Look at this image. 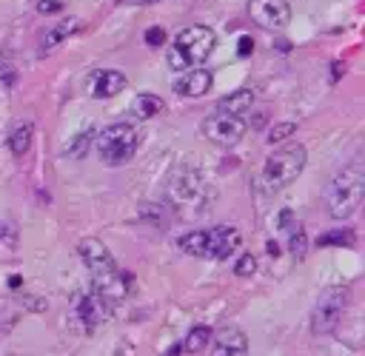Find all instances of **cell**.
<instances>
[{"mask_svg":"<svg viewBox=\"0 0 365 356\" xmlns=\"http://www.w3.org/2000/svg\"><path fill=\"white\" fill-rule=\"evenodd\" d=\"M77 251H80V259L86 262V268H88V273H91L94 296H97V299L103 302V308L111 313V310L123 302V296H125V282H128V276H125L123 271H117V265H114L108 248H106L100 239L88 236V239H83V242L77 245Z\"/></svg>","mask_w":365,"mask_h":356,"instance_id":"1","label":"cell"},{"mask_svg":"<svg viewBox=\"0 0 365 356\" xmlns=\"http://www.w3.org/2000/svg\"><path fill=\"white\" fill-rule=\"evenodd\" d=\"M165 199L180 214H188V216L200 214L208 202V185H205L200 168L191 162L174 165V171L165 179Z\"/></svg>","mask_w":365,"mask_h":356,"instance_id":"2","label":"cell"},{"mask_svg":"<svg viewBox=\"0 0 365 356\" xmlns=\"http://www.w3.org/2000/svg\"><path fill=\"white\" fill-rule=\"evenodd\" d=\"M362 197H365V171L359 162H351L331 179V185L325 191L328 214L334 219H351L359 211Z\"/></svg>","mask_w":365,"mask_h":356,"instance_id":"3","label":"cell"},{"mask_svg":"<svg viewBox=\"0 0 365 356\" xmlns=\"http://www.w3.org/2000/svg\"><path fill=\"white\" fill-rule=\"evenodd\" d=\"M242 236L234 225H214V228H200V231H188L177 239V248L200 256V259H228L237 248H240Z\"/></svg>","mask_w":365,"mask_h":356,"instance_id":"4","label":"cell"},{"mask_svg":"<svg viewBox=\"0 0 365 356\" xmlns=\"http://www.w3.org/2000/svg\"><path fill=\"white\" fill-rule=\"evenodd\" d=\"M214 46H217L214 28H208V26H188L168 46V66L174 71L194 68V66L205 63V57L214 51Z\"/></svg>","mask_w":365,"mask_h":356,"instance_id":"5","label":"cell"},{"mask_svg":"<svg viewBox=\"0 0 365 356\" xmlns=\"http://www.w3.org/2000/svg\"><path fill=\"white\" fill-rule=\"evenodd\" d=\"M94 148L103 165H125L140 148V131L131 122L106 125L100 134H94Z\"/></svg>","mask_w":365,"mask_h":356,"instance_id":"6","label":"cell"},{"mask_svg":"<svg viewBox=\"0 0 365 356\" xmlns=\"http://www.w3.org/2000/svg\"><path fill=\"white\" fill-rule=\"evenodd\" d=\"M305 159H308V154H305V145H299V142H291V145L277 148V151L265 159V168H262L265 185H268L271 191L291 185V182L302 174Z\"/></svg>","mask_w":365,"mask_h":356,"instance_id":"7","label":"cell"},{"mask_svg":"<svg viewBox=\"0 0 365 356\" xmlns=\"http://www.w3.org/2000/svg\"><path fill=\"white\" fill-rule=\"evenodd\" d=\"M348 308V288L342 285H331L319 293L314 310H311V333L314 336H328L336 330V325L342 322Z\"/></svg>","mask_w":365,"mask_h":356,"instance_id":"8","label":"cell"},{"mask_svg":"<svg viewBox=\"0 0 365 356\" xmlns=\"http://www.w3.org/2000/svg\"><path fill=\"white\" fill-rule=\"evenodd\" d=\"M200 128H202V134H205V140H208V142H214V145H220V148H234V145L245 137L248 122H245L242 117H234V114H222V111H217V114L205 117Z\"/></svg>","mask_w":365,"mask_h":356,"instance_id":"9","label":"cell"},{"mask_svg":"<svg viewBox=\"0 0 365 356\" xmlns=\"http://www.w3.org/2000/svg\"><path fill=\"white\" fill-rule=\"evenodd\" d=\"M248 14L262 28H279L291 20L288 0H248Z\"/></svg>","mask_w":365,"mask_h":356,"instance_id":"10","label":"cell"},{"mask_svg":"<svg viewBox=\"0 0 365 356\" xmlns=\"http://www.w3.org/2000/svg\"><path fill=\"white\" fill-rule=\"evenodd\" d=\"M211 356H248V336L240 328H222L211 336Z\"/></svg>","mask_w":365,"mask_h":356,"instance_id":"11","label":"cell"},{"mask_svg":"<svg viewBox=\"0 0 365 356\" xmlns=\"http://www.w3.org/2000/svg\"><path fill=\"white\" fill-rule=\"evenodd\" d=\"M125 74L123 71H114V68H103V71H94L91 83H88V91L91 97L97 100H108V97H117L123 88H125Z\"/></svg>","mask_w":365,"mask_h":356,"instance_id":"12","label":"cell"},{"mask_svg":"<svg viewBox=\"0 0 365 356\" xmlns=\"http://www.w3.org/2000/svg\"><path fill=\"white\" fill-rule=\"evenodd\" d=\"M214 77L208 68H188L177 83H174V91L180 97H202L208 88H211Z\"/></svg>","mask_w":365,"mask_h":356,"instance_id":"13","label":"cell"},{"mask_svg":"<svg viewBox=\"0 0 365 356\" xmlns=\"http://www.w3.org/2000/svg\"><path fill=\"white\" fill-rule=\"evenodd\" d=\"M74 308H77V319L83 322L86 330H94V328L100 325V319L108 313V310L103 308V302H100L94 293H77Z\"/></svg>","mask_w":365,"mask_h":356,"instance_id":"14","label":"cell"},{"mask_svg":"<svg viewBox=\"0 0 365 356\" xmlns=\"http://www.w3.org/2000/svg\"><path fill=\"white\" fill-rule=\"evenodd\" d=\"M80 20H63V23H54V26H48L46 31H43V37H40V54H48V51H54L68 34H74V31H80Z\"/></svg>","mask_w":365,"mask_h":356,"instance_id":"15","label":"cell"},{"mask_svg":"<svg viewBox=\"0 0 365 356\" xmlns=\"http://www.w3.org/2000/svg\"><path fill=\"white\" fill-rule=\"evenodd\" d=\"M254 100H257L254 88H237V91H231L228 97H222V100L217 103V111H222V114H234V117H242V114H248V111H251Z\"/></svg>","mask_w":365,"mask_h":356,"instance_id":"16","label":"cell"},{"mask_svg":"<svg viewBox=\"0 0 365 356\" xmlns=\"http://www.w3.org/2000/svg\"><path fill=\"white\" fill-rule=\"evenodd\" d=\"M211 328L208 325H194L188 333H185V339L180 342V353H188V356H194V353H202L208 345H211Z\"/></svg>","mask_w":365,"mask_h":356,"instance_id":"17","label":"cell"},{"mask_svg":"<svg viewBox=\"0 0 365 356\" xmlns=\"http://www.w3.org/2000/svg\"><path fill=\"white\" fill-rule=\"evenodd\" d=\"M131 111L137 120H151V117H160L165 111V103L157 94H137L131 103Z\"/></svg>","mask_w":365,"mask_h":356,"instance_id":"18","label":"cell"},{"mask_svg":"<svg viewBox=\"0 0 365 356\" xmlns=\"http://www.w3.org/2000/svg\"><path fill=\"white\" fill-rule=\"evenodd\" d=\"M31 140H34V125L26 120L20 125H14V131L9 134V148L14 157H26L29 148H31Z\"/></svg>","mask_w":365,"mask_h":356,"instance_id":"19","label":"cell"},{"mask_svg":"<svg viewBox=\"0 0 365 356\" xmlns=\"http://www.w3.org/2000/svg\"><path fill=\"white\" fill-rule=\"evenodd\" d=\"M285 231H288V251H291V256L294 259H305V253H308V236H305V228L299 225V222H288L285 225Z\"/></svg>","mask_w":365,"mask_h":356,"instance_id":"20","label":"cell"},{"mask_svg":"<svg viewBox=\"0 0 365 356\" xmlns=\"http://www.w3.org/2000/svg\"><path fill=\"white\" fill-rule=\"evenodd\" d=\"M0 83L6 88H11L17 83V63H14V54L9 48H0Z\"/></svg>","mask_w":365,"mask_h":356,"instance_id":"21","label":"cell"},{"mask_svg":"<svg viewBox=\"0 0 365 356\" xmlns=\"http://www.w3.org/2000/svg\"><path fill=\"white\" fill-rule=\"evenodd\" d=\"M91 140H94V131H91V128H86V131H80V134H74V140H71V145L66 148V154H68V157H74V159H80V157H86V151H88V145H91Z\"/></svg>","mask_w":365,"mask_h":356,"instance_id":"22","label":"cell"},{"mask_svg":"<svg viewBox=\"0 0 365 356\" xmlns=\"http://www.w3.org/2000/svg\"><path fill=\"white\" fill-rule=\"evenodd\" d=\"M294 131H297V125H294V122H277V125L268 131V137H265V140H268L271 145H274V142H285Z\"/></svg>","mask_w":365,"mask_h":356,"instance_id":"23","label":"cell"},{"mask_svg":"<svg viewBox=\"0 0 365 356\" xmlns=\"http://www.w3.org/2000/svg\"><path fill=\"white\" fill-rule=\"evenodd\" d=\"M319 245H354V234H351V231L325 234V236H319Z\"/></svg>","mask_w":365,"mask_h":356,"instance_id":"24","label":"cell"},{"mask_svg":"<svg viewBox=\"0 0 365 356\" xmlns=\"http://www.w3.org/2000/svg\"><path fill=\"white\" fill-rule=\"evenodd\" d=\"M254 268H257V259H254L251 253H242V256L237 259V265H234V273H237V276H251Z\"/></svg>","mask_w":365,"mask_h":356,"instance_id":"25","label":"cell"},{"mask_svg":"<svg viewBox=\"0 0 365 356\" xmlns=\"http://www.w3.org/2000/svg\"><path fill=\"white\" fill-rule=\"evenodd\" d=\"M145 43H148L151 48H157V46H163V43H165V31H163L160 26H154V28H148V31H145Z\"/></svg>","mask_w":365,"mask_h":356,"instance_id":"26","label":"cell"},{"mask_svg":"<svg viewBox=\"0 0 365 356\" xmlns=\"http://www.w3.org/2000/svg\"><path fill=\"white\" fill-rule=\"evenodd\" d=\"M37 9H40V14H54V11L63 9V3H57V0H40Z\"/></svg>","mask_w":365,"mask_h":356,"instance_id":"27","label":"cell"},{"mask_svg":"<svg viewBox=\"0 0 365 356\" xmlns=\"http://www.w3.org/2000/svg\"><path fill=\"white\" fill-rule=\"evenodd\" d=\"M237 51L245 57V54H251L254 51V40L251 37H240V43H237Z\"/></svg>","mask_w":365,"mask_h":356,"instance_id":"28","label":"cell"},{"mask_svg":"<svg viewBox=\"0 0 365 356\" xmlns=\"http://www.w3.org/2000/svg\"><path fill=\"white\" fill-rule=\"evenodd\" d=\"M163 356H180V345H174V347H171V350H165Z\"/></svg>","mask_w":365,"mask_h":356,"instance_id":"29","label":"cell"},{"mask_svg":"<svg viewBox=\"0 0 365 356\" xmlns=\"http://www.w3.org/2000/svg\"><path fill=\"white\" fill-rule=\"evenodd\" d=\"M125 3H140V6H151V3H160V0H125Z\"/></svg>","mask_w":365,"mask_h":356,"instance_id":"30","label":"cell"},{"mask_svg":"<svg viewBox=\"0 0 365 356\" xmlns=\"http://www.w3.org/2000/svg\"><path fill=\"white\" fill-rule=\"evenodd\" d=\"M268 253H271V256H277V253H279V251H277V242H268Z\"/></svg>","mask_w":365,"mask_h":356,"instance_id":"31","label":"cell"}]
</instances>
